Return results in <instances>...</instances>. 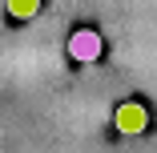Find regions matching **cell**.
Wrapping results in <instances>:
<instances>
[{"label":"cell","instance_id":"6da1fadb","mask_svg":"<svg viewBox=\"0 0 157 153\" xmlns=\"http://www.w3.org/2000/svg\"><path fill=\"white\" fill-rule=\"evenodd\" d=\"M101 52H105V40H101L97 28H77V33L69 36V56H73V60H81V65L101 60Z\"/></svg>","mask_w":157,"mask_h":153},{"label":"cell","instance_id":"7a4b0ae2","mask_svg":"<svg viewBox=\"0 0 157 153\" xmlns=\"http://www.w3.org/2000/svg\"><path fill=\"white\" fill-rule=\"evenodd\" d=\"M113 125H117V133L137 137V133H145V129H149V109H145L141 101H125V105H117V109H113Z\"/></svg>","mask_w":157,"mask_h":153},{"label":"cell","instance_id":"3957f363","mask_svg":"<svg viewBox=\"0 0 157 153\" xmlns=\"http://www.w3.org/2000/svg\"><path fill=\"white\" fill-rule=\"evenodd\" d=\"M40 12V0H8V16L12 20H33Z\"/></svg>","mask_w":157,"mask_h":153}]
</instances>
